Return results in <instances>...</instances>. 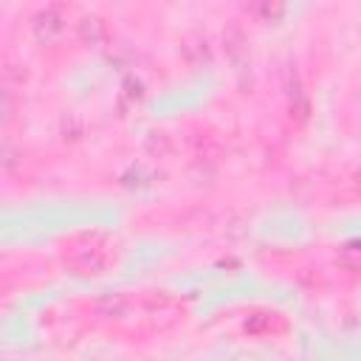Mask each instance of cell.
<instances>
[{
  "label": "cell",
  "mask_w": 361,
  "mask_h": 361,
  "mask_svg": "<svg viewBox=\"0 0 361 361\" xmlns=\"http://www.w3.org/2000/svg\"><path fill=\"white\" fill-rule=\"evenodd\" d=\"M59 34H62V20H59V14H56L54 8L42 11V14L37 17V37L45 39V42H51V39H56Z\"/></svg>",
  "instance_id": "cell-1"
}]
</instances>
